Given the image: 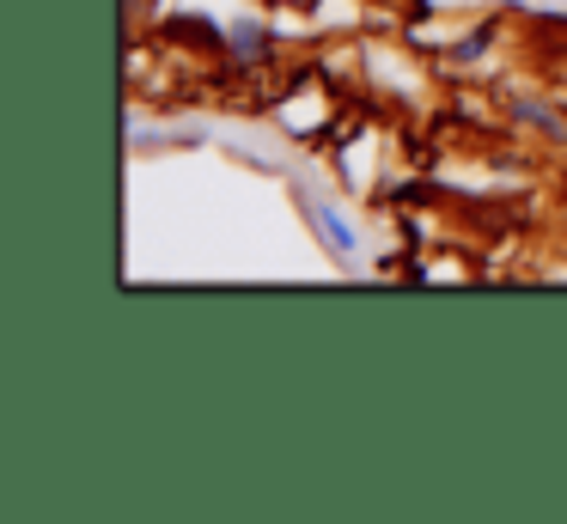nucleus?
Segmentation results:
<instances>
[{"label":"nucleus","mask_w":567,"mask_h":524,"mask_svg":"<svg viewBox=\"0 0 567 524\" xmlns=\"http://www.w3.org/2000/svg\"><path fill=\"white\" fill-rule=\"evenodd\" d=\"M518 122H530V129H543L549 141H567V116L561 110H549V104H537V97H518Z\"/></svg>","instance_id":"f257e3e1"},{"label":"nucleus","mask_w":567,"mask_h":524,"mask_svg":"<svg viewBox=\"0 0 567 524\" xmlns=\"http://www.w3.org/2000/svg\"><path fill=\"white\" fill-rule=\"evenodd\" d=\"M311 219L323 226V238H330V250H342V256H354V226H348L336 207H323V202H311Z\"/></svg>","instance_id":"f03ea898"},{"label":"nucleus","mask_w":567,"mask_h":524,"mask_svg":"<svg viewBox=\"0 0 567 524\" xmlns=\"http://www.w3.org/2000/svg\"><path fill=\"white\" fill-rule=\"evenodd\" d=\"M226 43H233L238 61H262V55H269V31H262V24H238Z\"/></svg>","instance_id":"7ed1b4c3"},{"label":"nucleus","mask_w":567,"mask_h":524,"mask_svg":"<svg viewBox=\"0 0 567 524\" xmlns=\"http://www.w3.org/2000/svg\"><path fill=\"white\" fill-rule=\"evenodd\" d=\"M482 49H488V31H470V43H457L452 55H457V61H470V55H482Z\"/></svg>","instance_id":"20e7f679"}]
</instances>
